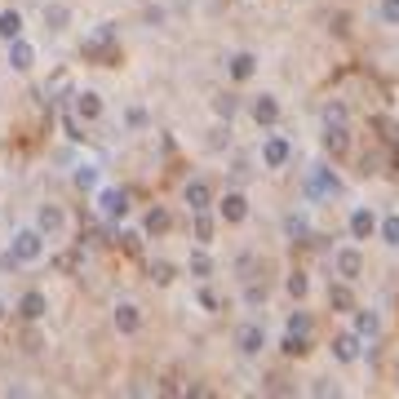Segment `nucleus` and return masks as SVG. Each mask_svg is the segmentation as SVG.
I'll use <instances>...</instances> for the list:
<instances>
[{
    "label": "nucleus",
    "mask_w": 399,
    "mask_h": 399,
    "mask_svg": "<svg viewBox=\"0 0 399 399\" xmlns=\"http://www.w3.org/2000/svg\"><path fill=\"white\" fill-rule=\"evenodd\" d=\"M382 240H386L391 249H399V213H391V217L382 222Z\"/></svg>",
    "instance_id": "a878e982"
},
{
    "label": "nucleus",
    "mask_w": 399,
    "mask_h": 399,
    "mask_svg": "<svg viewBox=\"0 0 399 399\" xmlns=\"http://www.w3.org/2000/svg\"><path fill=\"white\" fill-rule=\"evenodd\" d=\"M93 182H98V169L80 164V169H76V187H80V191H93Z\"/></svg>",
    "instance_id": "c85d7f7f"
},
{
    "label": "nucleus",
    "mask_w": 399,
    "mask_h": 399,
    "mask_svg": "<svg viewBox=\"0 0 399 399\" xmlns=\"http://www.w3.org/2000/svg\"><path fill=\"white\" fill-rule=\"evenodd\" d=\"M182 200L191 204V213H200V209H209V204H213V187L204 182V178H196V182H187Z\"/></svg>",
    "instance_id": "6e6552de"
},
{
    "label": "nucleus",
    "mask_w": 399,
    "mask_h": 399,
    "mask_svg": "<svg viewBox=\"0 0 399 399\" xmlns=\"http://www.w3.org/2000/svg\"><path fill=\"white\" fill-rule=\"evenodd\" d=\"M284 231L293 235L297 244H306V240H311V222H306V217H302V213H293V217H288V222H284Z\"/></svg>",
    "instance_id": "5701e85b"
},
{
    "label": "nucleus",
    "mask_w": 399,
    "mask_h": 399,
    "mask_svg": "<svg viewBox=\"0 0 399 399\" xmlns=\"http://www.w3.org/2000/svg\"><path fill=\"white\" fill-rule=\"evenodd\" d=\"M253 71H258V58H253V54H235V58H231V76H235V80H249Z\"/></svg>",
    "instance_id": "412c9836"
},
{
    "label": "nucleus",
    "mask_w": 399,
    "mask_h": 399,
    "mask_svg": "<svg viewBox=\"0 0 399 399\" xmlns=\"http://www.w3.org/2000/svg\"><path fill=\"white\" fill-rule=\"evenodd\" d=\"M98 209H102V217H107V222H120V217L129 213V191H120V187L102 191V196H98Z\"/></svg>",
    "instance_id": "7ed1b4c3"
},
{
    "label": "nucleus",
    "mask_w": 399,
    "mask_h": 399,
    "mask_svg": "<svg viewBox=\"0 0 399 399\" xmlns=\"http://www.w3.org/2000/svg\"><path fill=\"white\" fill-rule=\"evenodd\" d=\"M45 253V235L40 231H18L14 235V262H36Z\"/></svg>",
    "instance_id": "f03ea898"
},
{
    "label": "nucleus",
    "mask_w": 399,
    "mask_h": 399,
    "mask_svg": "<svg viewBox=\"0 0 399 399\" xmlns=\"http://www.w3.org/2000/svg\"><path fill=\"white\" fill-rule=\"evenodd\" d=\"M22 36V14L18 9H5V14H0V40H18Z\"/></svg>",
    "instance_id": "6ab92c4d"
},
{
    "label": "nucleus",
    "mask_w": 399,
    "mask_h": 399,
    "mask_svg": "<svg viewBox=\"0 0 399 399\" xmlns=\"http://www.w3.org/2000/svg\"><path fill=\"white\" fill-rule=\"evenodd\" d=\"M342 191V182L329 173V169H311V178H306V196L311 200H320V196H337Z\"/></svg>",
    "instance_id": "20e7f679"
},
{
    "label": "nucleus",
    "mask_w": 399,
    "mask_h": 399,
    "mask_svg": "<svg viewBox=\"0 0 399 399\" xmlns=\"http://www.w3.org/2000/svg\"><path fill=\"white\" fill-rule=\"evenodd\" d=\"M116 329H120V333H138V329H142L138 306H120V311H116Z\"/></svg>",
    "instance_id": "aec40b11"
},
{
    "label": "nucleus",
    "mask_w": 399,
    "mask_h": 399,
    "mask_svg": "<svg viewBox=\"0 0 399 399\" xmlns=\"http://www.w3.org/2000/svg\"><path fill=\"white\" fill-rule=\"evenodd\" d=\"M382 18L391 22V27H399V0H382Z\"/></svg>",
    "instance_id": "473e14b6"
},
{
    "label": "nucleus",
    "mask_w": 399,
    "mask_h": 399,
    "mask_svg": "<svg viewBox=\"0 0 399 399\" xmlns=\"http://www.w3.org/2000/svg\"><path fill=\"white\" fill-rule=\"evenodd\" d=\"M40 231H49V235H58V231H63V209L45 204V209H40Z\"/></svg>",
    "instance_id": "4be33fe9"
},
{
    "label": "nucleus",
    "mask_w": 399,
    "mask_h": 399,
    "mask_svg": "<svg viewBox=\"0 0 399 399\" xmlns=\"http://www.w3.org/2000/svg\"><path fill=\"white\" fill-rule=\"evenodd\" d=\"M329 306L337 311V315H350V311H355V293H350L346 284H333L329 288Z\"/></svg>",
    "instance_id": "2eb2a0df"
},
{
    "label": "nucleus",
    "mask_w": 399,
    "mask_h": 399,
    "mask_svg": "<svg viewBox=\"0 0 399 399\" xmlns=\"http://www.w3.org/2000/svg\"><path fill=\"white\" fill-rule=\"evenodd\" d=\"M235 346L244 350V355H262V346H266V329H262V324H244V329H240V337H235Z\"/></svg>",
    "instance_id": "0eeeda50"
},
{
    "label": "nucleus",
    "mask_w": 399,
    "mask_h": 399,
    "mask_svg": "<svg viewBox=\"0 0 399 399\" xmlns=\"http://www.w3.org/2000/svg\"><path fill=\"white\" fill-rule=\"evenodd\" d=\"M288 155H293V151H288L284 138H266V142H262V164H266V169H284Z\"/></svg>",
    "instance_id": "423d86ee"
},
{
    "label": "nucleus",
    "mask_w": 399,
    "mask_h": 399,
    "mask_svg": "<svg viewBox=\"0 0 399 399\" xmlns=\"http://www.w3.org/2000/svg\"><path fill=\"white\" fill-rule=\"evenodd\" d=\"M377 129H382V138H386V142H395V138H399V133H395V125H391L386 116H377Z\"/></svg>",
    "instance_id": "e433bc0d"
},
{
    "label": "nucleus",
    "mask_w": 399,
    "mask_h": 399,
    "mask_svg": "<svg viewBox=\"0 0 399 399\" xmlns=\"http://www.w3.org/2000/svg\"><path fill=\"white\" fill-rule=\"evenodd\" d=\"M200 306H204V311H217V293H213V288H209V284H204V288H200Z\"/></svg>",
    "instance_id": "c9c22d12"
},
{
    "label": "nucleus",
    "mask_w": 399,
    "mask_h": 399,
    "mask_svg": "<svg viewBox=\"0 0 399 399\" xmlns=\"http://www.w3.org/2000/svg\"><path fill=\"white\" fill-rule=\"evenodd\" d=\"M355 333L373 342V337L382 333V320H377V311H355Z\"/></svg>",
    "instance_id": "a211bd4d"
},
{
    "label": "nucleus",
    "mask_w": 399,
    "mask_h": 399,
    "mask_svg": "<svg viewBox=\"0 0 399 399\" xmlns=\"http://www.w3.org/2000/svg\"><path fill=\"white\" fill-rule=\"evenodd\" d=\"M209 271H213V262L204 258V253H191V275H200V280H204Z\"/></svg>",
    "instance_id": "2f4dec72"
},
{
    "label": "nucleus",
    "mask_w": 399,
    "mask_h": 399,
    "mask_svg": "<svg viewBox=\"0 0 399 399\" xmlns=\"http://www.w3.org/2000/svg\"><path fill=\"white\" fill-rule=\"evenodd\" d=\"M209 235H213V217L209 213H196V240H200V244H209Z\"/></svg>",
    "instance_id": "cd10ccee"
},
{
    "label": "nucleus",
    "mask_w": 399,
    "mask_h": 399,
    "mask_svg": "<svg viewBox=\"0 0 399 399\" xmlns=\"http://www.w3.org/2000/svg\"><path fill=\"white\" fill-rule=\"evenodd\" d=\"M147 231H151V235H164V231H169V213H164V209H151V213H147Z\"/></svg>",
    "instance_id": "bb28decb"
},
{
    "label": "nucleus",
    "mask_w": 399,
    "mask_h": 399,
    "mask_svg": "<svg viewBox=\"0 0 399 399\" xmlns=\"http://www.w3.org/2000/svg\"><path fill=\"white\" fill-rule=\"evenodd\" d=\"M0 320H5V302H0Z\"/></svg>",
    "instance_id": "58836bf2"
},
{
    "label": "nucleus",
    "mask_w": 399,
    "mask_h": 399,
    "mask_svg": "<svg viewBox=\"0 0 399 399\" xmlns=\"http://www.w3.org/2000/svg\"><path fill=\"white\" fill-rule=\"evenodd\" d=\"M45 306H49L45 293H36V288H31V293H22V302H18V315H22V320H40Z\"/></svg>",
    "instance_id": "4468645a"
},
{
    "label": "nucleus",
    "mask_w": 399,
    "mask_h": 399,
    "mask_svg": "<svg viewBox=\"0 0 399 399\" xmlns=\"http://www.w3.org/2000/svg\"><path fill=\"white\" fill-rule=\"evenodd\" d=\"M151 280L155 284H169V280H173V266H169V262H151Z\"/></svg>",
    "instance_id": "7c9ffc66"
},
{
    "label": "nucleus",
    "mask_w": 399,
    "mask_h": 399,
    "mask_svg": "<svg viewBox=\"0 0 399 399\" xmlns=\"http://www.w3.org/2000/svg\"><path fill=\"white\" fill-rule=\"evenodd\" d=\"M288 333H297V337H311V315H302V311H297V315L288 320Z\"/></svg>",
    "instance_id": "c756f323"
},
{
    "label": "nucleus",
    "mask_w": 399,
    "mask_h": 399,
    "mask_svg": "<svg viewBox=\"0 0 399 399\" xmlns=\"http://www.w3.org/2000/svg\"><path fill=\"white\" fill-rule=\"evenodd\" d=\"M333 266H337V275L342 280H359V271H364V258H359V249H342L333 258Z\"/></svg>",
    "instance_id": "1a4fd4ad"
},
{
    "label": "nucleus",
    "mask_w": 399,
    "mask_h": 399,
    "mask_svg": "<svg viewBox=\"0 0 399 399\" xmlns=\"http://www.w3.org/2000/svg\"><path fill=\"white\" fill-rule=\"evenodd\" d=\"M84 58H89V63H107V58H116V27H111V22L93 27V36L84 40Z\"/></svg>",
    "instance_id": "f257e3e1"
},
{
    "label": "nucleus",
    "mask_w": 399,
    "mask_h": 399,
    "mask_svg": "<svg viewBox=\"0 0 399 399\" xmlns=\"http://www.w3.org/2000/svg\"><path fill=\"white\" fill-rule=\"evenodd\" d=\"M373 231H377V217H373V209H355V213H350V235H355V240H368Z\"/></svg>",
    "instance_id": "9b49d317"
},
{
    "label": "nucleus",
    "mask_w": 399,
    "mask_h": 399,
    "mask_svg": "<svg viewBox=\"0 0 399 399\" xmlns=\"http://www.w3.org/2000/svg\"><path fill=\"white\" fill-rule=\"evenodd\" d=\"M217 213H222V222H244V217H249V200L240 196V191H226V196L217 200Z\"/></svg>",
    "instance_id": "39448f33"
},
{
    "label": "nucleus",
    "mask_w": 399,
    "mask_h": 399,
    "mask_svg": "<svg viewBox=\"0 0 399 399\" xmlns=\"http://www.w3.org/2000/svg\"><path fill=\"white\" fill-rule=\"evenodd\" d=\"M333 355L342 359V364H355V359H359V333H342V337H333Z\"/></svg>",
    "instance_id": "9d476101"
},
{
    "label": "nucleus",
    "mask_w": 399,
    "mask_h": 399,
    "mask_svg": "<svg viewBox=\"0 0 399 399\" xmlns=\"http://www.w3.org/2000/svg\"><path fill=\"white\" fill-rule=\"evenodd\" d=\"M280 350H284L288 359H293V355H306V350H311V337H297V333H288L284 342H280Z\"/></svg>",
    "instance_id": "b1692460"
},
{
    "label": "nucleus",
    "mask_w": 399,
    "mask_h": 399,
    "mask_svg": "<svg viewBox=\"0 0 399 399\" xmlns=\"http://www.w3.org/2000/svg\"><path fill=\"white\" fill-rule=\"evenodd\" d=\"M71 89V76L67 71H54V80H49V93H67Z\"/></svg>",
    "instance_id": "72a5a7b5"
},
{
    "label": "nucleus",
    "mask_w": 399,
    "mask_h": 399,
    "mask_svg": "<svg viewBox=\"0 0 399 399\" xmlns=\"http://www.w3.org/2000/svg\"><path fill=\"white\" fill-rule=\"evenodd\" d=\"M98 116H102L98 93H76V120H98Z\"/></svg>",
    "instance_id": "f3484780"
},
{
    "label": "nucleus",
    "mask_w": 399,
    "mask_h": 399,
    "mask_svg": "<svg viewBox=\"0 0 399 399\" xmlns=\"http://www.w3.org/2000/svg\"><path fill=\"white\" fill-rule=\"evenodd\" d=\"M324 147H329L333 155H346V147H350L346 125H324Z\"/></svg>",
    "instance_id": "f8f14e48"
},
{
    "label": "nucleus",
    "mask_w": 399,
    "mask_h": 399,
    "mask_svg": "<svg viewBox=\"0 0 399 399\" xmlns=\"http://www.w3.org/2000/svg\"><path fill=\"white\" fill-rule=\"evenodd\" d=\"M31 63H36L31 45H27V40H9V67H14V71H27Z\"/></svg>",
    "instance_id": "dca6fc26"
},
{
    "label": "nucleus",
    "mask_w": 399,
    "mask_h": 399,
    "mask_svg": "<svg viewBox=\"0 0 399 399\" xmlns=\"http://www.w3.org/2000/svg\"><path fill=\"white\" fill-rule=\"evenodd\" d=\"M391 164H395V173H399V151H395V155H391Z\"/></svg>",
    "instance_id": "4c0bfd02"
},
{
    "label": "nucleus",
    "mask_w": 399,
    "mask_h": 399,
    "mask_svg": "<svg viewBox=\"0 0 399 399\" xmlns=\"http://www.w3.org/2000/svg\"><path fill=\"white\" fill-rule=\"evenodd\" d=\"M306 275H288V293H293V297H306Z\"/></svg>",
    "instance_id": "f704fd0d"
},
{
    "label": "nucleus",
    "mask_w": 399,
    "mask_h": 399,
    "mask_svg": "<svg viewBox=\"0 0 399 399\" xmlns=\"http://www.w3.org/2000/svg\"><path fill=\"white\" fill-rule=\"evenodd\" d=\"M45 27H49V31H63V27H67V9H63V5H49V9H45Z\"/></svg>",
    "instance_id": "393cba45"
},
{
    "label": "nucleus",
    "mask_w": 399,
    "mask_h": 399,
    "mask_svg": "<svg viewBox=\"0 0 399 399\" xmlns=\"http://www.w3.org/2000/svg\"><path fill=\"white\" fill-rule=\"evenodd\" d=\"M253 120H258V125H275V120H280V102H275L271 93H262V98L253 102Z\"/></svg>",
    "instance_id": "ddd939ff"
}]
</instances>
